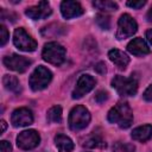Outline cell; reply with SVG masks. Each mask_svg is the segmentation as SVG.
Instances as JSON below:
<instances>
[{"instance_id":"obj_25","label":"cell","mask_w":152,"mask_h":152,"mask_svg":"<svg viewBox=\"0 0 152 152\" xmlns=\"http://www.w3.org/2000/svg\"><path fill=\"white\" fill-rule=\"evenodd\" d=\"M107 99H108V94H107V91H103V90L97 91V93H96V95H95V100H96L99 103L104 102Z\"/></svg>"},{"instance_id":"obj_26","label":"cell","mask_w":152,"mask_h":152,"mask_svg":"<svg viewBox=\"0 0 152 152\" xmlns=\"http://www.w3.org/2000/svg\"><path fill=\"white\" fill-rule=\"evenodd\" d=\"M145 4H146V1H144V0H140V1H127V6H129L132 8H135V10L141 8Z\"/></svg>"},{"instance_id":"obj_4","label":"cell","mask_w":152,"mask_h":152,"mask_svg":"<svg viewBox=\"0 0 152 152\" xmlns=\"http://www.w3.org/2000/svg\"><path fill=\"white\" fill-rule=\"evenodd\" d=\"M112 87L121 96H133L138 90V81L132 77H125L121 75L115 76L112 80Z\"/></svg>"},{"instance_id":"obj_17","label":"cell","mask_w":152,"mask_h":152,"mask_svg":"<svg viewBox=\"0 0 152 152\" xmlns=\"http://www.w3.org/2000/svg\"><path fill=\"white\" fill-rule=\"evenodd\" d=\"M55 144H56V147L58 148L59 152H70L74 150L72 140L62 133H59L55 137Z\"/></svg>"},{"instance_id":"obj_30","label":"cell","mask_w":152,"mask_h":152,"mask_svg":"<svg viewBox=\"0 0 152 152\" xmlns=\"http://www.w3.org/2000/svg\"><path fill=\"white\" fill-rule=\"evenodd\" d=\"M146 38H147V40L150 42V44L152 45V28L146 32Z\"/></svg>"},{"instance_id":"obj_21","label":"cell","mask_w":152,"mask_h":152,"mask_svg":"<svg viewBox=\"0 0 152 152\" xmlns=\"http://www.w3.org/2000/svg\"><path fill=\"white\" fill-rule=\"evenodd\" d=\"M48 120L50 122H61L62 121V107L53 106L48 110Z\"/></svg>"},{"instance_id":"obj_16","label":"cell","mask_w":152,"mask_h":152,"mask_svg":"<svg viewBox=\"0 0 152 152\" xmlns=\"http://www.w3.org/2000/svg\"><path fill=\"white\" fill-rule=\"evenodd\" d=\"M132 138L137 141L145 142L152 138V126L151 125H144L134 128L132 131Z\"/></svg>"},{"instance_id":"obj_20","label":"cell","mask_w":152,"mask_h":152,"mask_svg":"<svg viewBox=\"0 0 152 152\" xmlns=\"http://www.w3.org/2000/svg\"><path fill=\"white\" fill-rule=\"evenodd\" d=\"M93 5L97 10H101V11H104V12L118 10V4L114 2V1H109V0H96V1L93 2Z\"/></svg>"},{"instance_id":"obj_24","label":"cell","mask_w":152,"mask_h":152,"mask_svg":"<svg viewBox=\"0 0 152 152\" xmlns=\"http://www.w3.org/2000/svg\"><path fill=\"white\" fill-rule=\"evenodd\" d=\"M116 150L120 151V152H134L135 147L133 145H131V144H126V142L122 144V142H120V144L116 145Z\"/></svg>"},{"instance_id":"obj_8","label":"cell","mask_w":152,"mask_h":152,"mask_svg":"<svg viewBox=\"0 0 152 152\" xmlns=\"http://www.w3.org/2000/svg\"><path fill=\"white\" fill-rule=\"evenodd\" d=\"M40 142V137L37 131L34 129H26L18 134L17 137V145L19 148L28 151L37 147Z\"/></svg>"},{"instance_id":"obj_12","label":"cell","mask_w":152,"mask_h":152,"mask_svg":"<svg viewBox=\"0 0 152 152\" xmlns=\"http://www.w3.org/2000/svg\"><path fill=\"white\" fill-rule=\"evenodd\" d=\"M51 12L52 11H51L50 4L48 1H40L36 6L28 7L25 11V14L28 18L33 19V20H38V19H45V18H48L51 14Z\"/></svg>"},{"instance_id":"obj_31","label":"cell","mask_w":152,"mask_h":152,"mask_svg":"<svg viewBox=\"0 0 152 152\" xmlns=\"http://www.w3.org/2000/svg\"><path fill=\"white\" fill-rule=\"evenodd\" d=\"M146 18H147V20H148L150 23H152V7L148 10V12H147V14H146Z\"/></svg>"},{"instance_id":"obj_23","label":"cell","mask_w":152,"mask_h":152,"mask_svg":"<svg viewBox=\"0 0 152 152\" xmlns=\"http://www.w3.org/2000/svg\"><path fill=\"white\" fill-rule=\"evenodd\" d=\"M8 38H10V33H8L7 28L4 25H1L0 26V45L4 46L6 44V42L8 40Z\"/></svg>"},{"instance_id":"obj_29","label":"cell","mask_w":152,"mask_h":152,"mask_svg":"<svg viewBox=\"0 0 152 152\" xmlns=\"http://www.w3.org/2000/svg\"><path fill=\"white\" fill-rule=\"evenodd\" d=\"M95 70H96L99 74L103 75V74L106 72V65H104V63H103V62H99V63L95 65Z\"/></svg>"},{"instance_id":"obj_32","label":"cell","mask_w":152,"mask_h":152,"mask_svg":"<svg viewBox=\"0 0 152 152\" xmlns=\"http://www.w3.org/2000/svg\"><path fill=\"white\" fill-rule=\"evenodd\" d=\"M6 121L5 120H1V132H5V129H6Z\"/></svg>"},{"instance_id":"obj_18","label":"cell","mask_w":152,"mask_h":152,"mask_svg":"<svg viewBox=\"0 0 152 152\" xmlns=\"http://www.w3.org/2000/svg\"><path fill=\"white\" fill-rule=\"evenodd\" d=\"M2 83H4L5 88L10 91H13V93H19L20 91V83H19V80L15 76L5 75L4 78H2Z\"/></svg>"},{"instance_id":"obj_11","label":"cell","mask_w":152,"mask_h":152,"mask_svg":"<svg viewBox=\"0 0 152 152\" xmlns=\"http://www.w3.org/2000/svg\"><path fill=\"white\" fill-rule=\"evenodd\" d=\"M11 122L14 127H23V126H28L33 122V115L32 112L28 108H18L12 113L11 116Z\"/></svg>"},{"instance_id":"obj_27","label":"cell","mask_w":152,"mask_h":152,"mask_svg":"<svg viewBox=\"0 0 152 152\" xmlns=\"http://www.w3.org/2000/svg\"><path fill=\"white\" fill-rule=\"evenodd\" d=\"M0 151L1 152H11L12 145L7 140H2V141H0Z\"/></svg>"},{"instance_id":"obj_1","label":"cell","mask_w":152,"mask_h":152,"mask_svg":"<svg viewBox=\"0 0 152 152\" xmlns=\"http://www.w3.org/2000/svg\"><path fill=\"white\" fill-rule=\"evenodd\" d=\"M107 119L112 124H116L120 128H128L133 122V112L126 102H119L107 114Z\"/></svg>"},{"instance_id":"obj_10","label":"cell","mask_w":152,"mask_h":152,"mask_svg":"<svg viewBox=\"0 0 152 152\" xmlns=\"http://www.w3.org/2000/svg\"><path fill=\"white\" fill-rule=\"evenodd\" d=\"M96 81L93 76L90 75H81L77 84L72 91V99H81L82 96H84L87 93H89L90 90H93V88L95 87Z\"/></svg>"},{"instance_id":"obj_2","label":"cell","mask_w":152,"mask_h":152,"mask_svg":"<svg viewBox=\"0 0 152 152\" xmlns=\"http://www.w3.org/2000/svg\"><path fill=\"white\" fill-rule=\"evenodd\" d=\"M42 57L50 64L61 65L65 59V49L57 42L46 43L43 48Z\"/></svg>"},{"instance_id":"obj_19","label":"cell","mask_w":152,"mask_h":152,"mask_svg":"<svg viewBox=\"0 0 152 152\" xmlns=\"http://www.w3.org/2000/svg\"><path fill=\"white\" fill-rule=\"evenodd\" d=\"M83 146L84 147H90V148H94V147H103L106 146V142L103 141V139L99 135V134H91L89 135L84 142H83Z\"/></svg>"},{"instance_id":"obj_7","label":"cell","mask_w":152,"mask_h":152,"mask_svg":"<svg viewBox=\"0 0 152 152\" xmlns=\"http://www.w3.org/2000/svg\"><path fill=\"white\" fill-rule=\"evenodd\" d=\"M138 25L137 21L128 14V13H124L119 21H118V32H116V37L118 39H125L128 38L131 36H133L137 32Z\"/></svg>"},{"instance_id":"obj_28","label":"cell","mask_w":152,"mask_h":152,"mask_svg":"<svg viewBox=\"0 0 152 152\" xmlns=\"http://www.w3.org/2000/svg\"><path fill=\"white\" fill-rule=\"evenodd\" d=\"M144 99L146 101H150L152 102V84L147 87V89L144 91Z\"/></svg>"},{"instance_id":"obj_13","label":"cell","mask_w":152,"mask_h":152,"mask_svg":"<svg viewBox=\"0 0 152 152\" xmlns=\"http://www.w3.org/2000/svg\"><path fill=\"white\" fill-rule=\"evenodd\" d=\"M61 13L65 19H71L83 14V8L78 1H63L61 4Z\"/></svg>"},{"instance_id":"obj_9","label":"cell","mask_w":152,"mask_h":152,"mask_svg":"<svg viewBox=\"0 0 152 152\" xmlns=\"http://www.w3.org/2000/svg\"><path fill=\"white\" fill-rule=\"evenodd\" d=\"M2 62L6 68H8L13 71H17V72H25L31 65V61L28 58H26L24 56H19L17 53L5 56Z\"/></svg>"},{"instance_id":"obj_15","label":"cell","mask_w":152,"mask_h":152,"mask_svg":"<svg viewBox=\"0 0 152 152\" xmlns=\"http://www.w3.org/2000/svg\"><path fill=\"white\" fill-rule=\"evenodd\" d=\"M108 57L119 69H122V70L126 69V66L129 63V57L125 52H122L118 49H112L108 52Z\"/></svg>"},{"instance_id":"obj_3","label":"cell","mask_w":152,"mask_h":152,"mask_svg":"<svg viewBox=\"0 0 152 152\" xmlns=\"http://www.w3.org/2000/svg\"><path fill=\"white\" fill-rule=\"evenodd\" d=\"M69 127L72 131H81L86 128L90 122V113L83 106H76L69 114Z\"/></svg>"},{"instance_id":"obj_14","label":"cell","mask_w":152,"mask_h":152,"mask_svg":"<svg viewBox=\"0 0 152 152\" xmlns=\"http://www.w3.org/2000/svg\"><path fill=\"white\" fill-rule=\"evenodd\" d=\"M127 50L134 56H144L150 53V48L142 38H134L127 44Z\"/></svg>"},{"instance_id":"obj_22","label":"cell","mask_w":152,"mask_h":152,"mask_svg":"<svg viewBox=\"0 0 152 152\" xmlns=\"http://www.w3.org/2000/svg\"><path fill=\"white\" fill-rule=\"evenodd\" d=\"M96 23L97 25L103 30H109L110 27V19L108 15L104 14H97L96 15Z\"/></svg>"},{"instance_id":"obj_5","label":"cell","mask_w":152,"mask_h":152,"mask_svg":"<svg viewBox=\"0 0 152 152\" xmlns=\"http://www.w3.org/2000/svg\"><path fill=\"white\" fill-rule=\"evenodd\" d=\"M51 78H52L51 71L48 68L39 65L31 74L28 83H30V87L32 90L38 91V90H43L44 88H46L48 84L51 82Z\"/></svg>"},{"instance_id":"obj_6","label":"cell","mask_w":152,"mask_h":152,"mask_svg":"<svg viewBox=\"0 0 152 152\" xmlns=\"http://www.w3.org/2000/svg\"><path fill=\"white\" fill-rule=\"evenodd\" d=\"M13 43L14 45L21 50V51H34L36 48H37V42L23 28V27H19V28H15L14 30V33H13Z\"/></svg>"}]
</instances>
